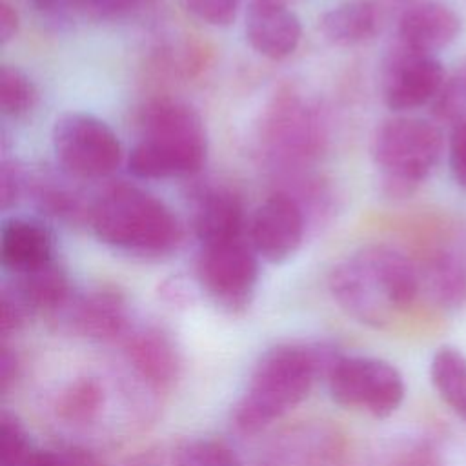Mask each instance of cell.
<instances>
[{
	"instance_id": "6da1fadb",
	"label": "cell",
	"mask_w": 466,
	"mask_h": 466,
	"mask_svg": "<svg viewBox=\"0 0 466 466\" xmlns=\"http://www.w3.org/2000/svg\"><path fill=\"white\" fill-rule=\"evenodd\" d=\"M328 286L348 315L379 328L415 302L420 275L400 249L390 244H368L333 266Z\"/></svg>"
},
{
	"instance_id": "7a4b0ae2",
	"label": "cell",
	"mask_w": 466,
	"mask_h": 466,
	"mask_svg": "<svg viewBox=\"0 0 466 466\" xmlns=\"http://www.w3.org/2000/svg\"><path fill=\"white\" fill-rule=\"evenodd\" d=\"M87 224L102 244L147 260L171 255L184 237L173 209L133 184H113L100 191L93 198Z\"/></svg>"
},
{
	"instance_id": "3957f363",
	"label": "cell",
	"mask_w": 466,
	"mask_h": 466,
	"mask_svg": "<svg viewBox=\"0 0 466 466\" xmlns=\"http://www.w3.org/2000/svg\"><path fill=\"white\" fill-rule=\"evenodd\" d=\"M208 158V131L195 107L175 98L149 100L138 116V138L127 169L142 180L197 175Z\"/></svg>"
},
{
	"instance_id": "277c9868",
	"label": "cell",
	"mask_w": 466,
	"mask_h": 466,
	"mask_svg": "<svg viewBox=\"0 0 466 466\" xmlns=\"http://www.w3.org/2000/svg\"><path fill=\"white\" fill-rule=\"evenodd\" d=\"M337 355L306 344H279L257 362L248 388L233 411V420L246 433L260 431L299 406L315 380L328 373Z\"/></svg>"
},
{
	"instance_id": "5b68a950",
	"label": "cell",
	"mask_w": 466,
	"mask_h": 466,
	"mask_svg": "<svg viewBox=\"0 0 466 466\" xmlns=\"http://www.w3.org/2000/svg\"><path fill=\"white\" fill-rule=\"evenodd\" d=\"M439 127L424 118L391 116L373 133L371 157L380 191L388 198H408L428 178L442 155Z\"/></svg>"
},
{
	"instance_id": "8992f818",
	"label": "cell",
	"mask_w": 466,
	"mask_h": 466,
	"mask_svg": "<svg viewBox=\"0 0 466 466\" xmlns=\"http://www.w3.org/2000/svg\"><path fill=\"white\" fill-rule=\"evenodd\" d=\"M258 138L268 160L286 173H297L320 157L328 142L319 107L295 87H280L262 111Z\"/></svg>"
},
{
	"instance_id": "52a82bcc",
	"label": "cell",
	"mask_w": 466,
	"mask_h": 466,
	"mask_svg": "<svg viewBox=\"0 0 466 466\" xmlns=\"http://www.w3.org/2000/svg\"><path fill=\"white\" fill-rule=\"evenodd\" d=\"M56 164L75 180H102L122 162V144L111 126L87 111H66L51 131Z\"/></svg>"
},
{
	"instance_id": "ba28073f",
	"label": "cell",
	"mask_w": 466,
	"mask_h": 466,
	"mask_svg": "<svg viewBox=\"0 0 466 466\" xmlns=\"http://www.w3.org/2000/svg\"><path fill=\"white\" fill-rule=\"evenodd\" d=\"M258 260L248 237L204 244L195 262L197 282L218 308L229 313L244 311L255 297Z\"/></svg>"
},
{
	"instance_id": "9c48e42d",
	"label": "cell",
	"mask_w": 466,
	"mask_h": 466,
	"mask_svg": "<svg viewBox=\"0 0 466 466\" xmlns=\"http://www.w3.org/2000/svg\"><path fill=\"white\" fill-rule=\"evenodd\" d=\"M326 382L331 399L384 419L404 400V380L397 368L373 357H340L331 362Z\"/></svg>"
},
{
	"instance_id": "30bf717a",
	"label": "cell",
	"mask_w": 466,
	"mask_h": 466,
	"mask_svg": "<svg viewBox=\"0 0 466 466\" xmlns=\"http://www.w3.org/2000/svg\"><path fill=\"white\" fill-rule=\"evenodd\" d=\"M444 78V67L435 55L397 42L382 62V100L395 113L417 109L433 102Z\"/></svg>"
},
{
	"instance_id": "8fae6325",
	"label": "cell",
	"mask_w": 466,
	"mask_h": 466,
	"mask_svg": "<svg viewBox=\"0 0 466 466\" xmlns=\"http://www.w3.org/2000/svg\"><path fill=\"white\" fill-rule=\"evenodd\" d=\"M308 218L300 204L284 189L266 197L248 222V240L257 255L269 264L289 260L300 248Z\"/></svg>"
},
{
	"instance_id": "7c38bea8",
	"label": "cell",
	"mask_w": 466,
	"mask_h": 466,
	"mask_svg": "<svg viewBox=\"0 0 466 466\" xmlns=\"http://www.w3.org/2000/svg\"><path fill=\"white\" fill-rule=\"evenodd\" d=\"M246 40L264 58L291 56L302 38L297 13L282 0H251L244 18Z\"/></svg>"
},
{
	"instance_id": "4fadbf2b",
	"label": "cell",
	"mask_w": 466,
	"mask_h": 466,
	"mask_svg": "<svg viewBox=\"0 0 466 466\" xmlns=\"http://www.w3.org/2000/svg\"><path fill=\"white\" fill-rule=\"evenodd\" d=\"M191 222L200 246H204L246 238L249 217L242 198L231 187L206 184L195 189Z\"/></svg>"
},
{
	"instance_id": "5bb4252c",
	"label": "cell",
	"mask_w": 466,
	"mask_h": 466,
	"mask_svg": "<svg viewBox=\"0 0 466 466\" xmlns=\"http://www.w3.org/2000/svg\"><path fill=\"white\" fill-rule=\"evenodd\" d=\"M49 226L27 215H9L0 224V262L11 275H24L56 260Z\"/></svg>"
},
{
	"instance_id": "9a60e30c",
	"label": "cell",
	"mask_w": 466,
	"mask_h": 466,
	"mask_svg": "<svg viewBox=\"0 0 466 466\" xmlns=\"http://www.w3.org/2000/svg\"><path fill=\"white\" fill-rule=\"evenodd\" d=\"M67 322L87 337L111 339L127 326V304L120 291L113 288H96L82 295H71L58 311Z\"/></svg>"
},
{
	"instance_id": "2e32d148",
	"label": "cell",
	"mask_w": 466,
	"mask_h": 466,
	"mask_svg": "<svg viewBox=\"0 0 466 466\" xmlns=\"http://www.w3.org/2000/svg\"><path fill=\"white\" fill-rule=\"evenodd\" d=\"M461 31L459 16L444 4L417 2L402 9L397 25V42L422 53H431L451 44Z\"/></svg>"
},
{
	"instance_id": "e0dca14e",
	"label": "cell",
	"mask_w": 466,
	"mask_h": 466,
	"mask_svg": "<svg viewBox=\"0 0 466 466\" xmlns=\"http://www.w3.org/2000/svg\"><path fill=\"white\" fill-rule=\"evenodd\" d=\"M126 351L140 377L155 386L169 384L178 373L175 344L158 328H140L127 335Z\"/></svg>"
},
{
	"instance_id": "ac0fdd59",
	"label": "cell",
	"mask_w": 466,
	"mask_h": 466,
	"mask_svg": "<svg viewBox=\"0 0 466 466\" xmlns=\"http://www.w3.org/2000/svg\"><path fill=\"white\" fill-rule=\"evenodd\" d=\"M319 29L333 46H360L380 29V11L373 0H346L320 16Z\"/></svg>"
},
{
	"instance_id": "d6986e66",
	"label": "cell",
	"mask_w": 466,
	"mask_h": 466,
	"mask_svg": "<svg viewBox=\"0 0 466 466\" xmlns=\"http://www.w3.org/2000/svg\"><path fill=\"white\" fill-rule=\"evenodd\" d=\"M4 289L13 295L27 313H58L71 297L69 279L56 260L35 271L13 277V282Z\"/></svg>"
},
{
	"instance_id": "ffe728a7",
	"label": "cell",
	"mask_w": 466,
	"mask_h": 466,
	"mask_svg": "<svg viewBox=\"0 0 466 466\" xmlns=\"http://www.w3.org/2000/svg\"><path fill=\"white\" fill-rule=\"evenodd\" d=\"M62 171V177L55 175H44L29 180L31 184V195L35 198L36 208L40 213H44L49 218L78 224V222H89V211L93 200H86L84 193L73 184L75 178H71Z\"/></svg>"
},
{
	"instance_id": "44dd1931",
	"label": "cell",
	"mask_w": 466,
	"mask_h": 466,
	"mask_svg": "<svg viewBox=\"0 0 466 466\" xmlns=\"http://www.w3.org/2000/svg\"><path fill=\"white\" fill-rule=\"evenodd\" d=\"M420 286L442 306H459L466 299V269L448 253H433L419 269Z\"/></svg>"
},
{
	"instance_id": "7402d4cb",
	"label": "cell",
	"mask_w": 466,
	"mask_h": 466,
	"mask_svg": "<svg viewBox=\"0 0 466 466\" xmlns=\"http://www.w3.org/2000/svg\"><path fill=\"white\" fill-rule=\"evenodd\" d=\"M430 373L444 402L466 419V357L459 350L444 346L433 355Z\"/></svg>"
},
{
	"instance_id": "603a6c76",
	"label": "cell",
	"mask_w": 466,
	"mask_h": 466,
	"mask_svg": "<svg viewBox=\"0 0 466 466\" xmlns=\"http://www.w3.org/2000/svg\"><path fill=\"white\" fill-rule=\"evenodd\" d=\"M38 98L35 82L16 66L0 67V109L2 115L20 118L27 115Z\"/></svg>"
},
{
	"instance_id": "cb8c5ba5",
	"label": "cell",
	"mask_w": 466,
	"mask_h": 466,
	"mask_svg": "<svg viewBox=\"0 0 466 466\" xmlns=\"http://www.w3.org/2000/svg\"><path fill=\"white\" fill-rule=\"evenodd\" d=\"M430 106L433 116L441 122L461 124L466 120V56L457 62L450 75H446Z\"/></svg>"
},
{
	"instance_id": "d4e9b609",
	"label": "cell",
	"mask_w": 466,
	"mask_h": 466,
	"mask_svg": "<svg viewBox=\"0 0 466 466\" xmlns=\"http://www.w3.org/2000/svg\"><path fill=\"white\" fill-rule=\"evenodd\" d=\"M102 390L95 379H80L73 382L58 402V411L67 420H89L100 408Z\"/></svg>"
},
{
	"instance_id": "484cf974",
	"label": "cell",
	"mask_w": 466,
	"mask_h": 466,
	"mask_svg": "<svg viewBox=\"0 0 466 466\" xmlns=\"http://www.w3.org/2000/svg\"><path fill=\"white\" fill-rule=\"evenodd\" d=\"M175 466H242L237 455L211 439H191L178 446Z\"/></svg>"
},
{
	"instance_id": "4316f807",
	"label": "cell",
	"mask_w": 466,
	"mask_h": 466,
	"mask_svg": "<svg viewBox=\"0 0 466 466\" xmlns=\"http://www.w3.org/2000/svg\"><path fill=\"white\" fill-rule=\"evenodd\" d=\"M33 450L22 422L13 413L4 411L0 417V466H15Z\"/></svg>"
},
{
	"instance_id": "83f0119b",
	"label": "cell",
	"mask_w": 466,
	"mask_h": 466,
	"mask_svg": "<svg viewBox=\"0 0 466 466\" xmlns=\"http://www.w3.org/2000/svg\"><path fill=\"white\" fill-rule=\"evenodd\" d=\"M184 11L213 27H228L235 22L240 0H177Z\"/></svg>"
},
{
	"instance_id": "f1b7e54d",
	"label": "cell",
	"mask_w": 466,
	"mask_h": 466,
	"mask_svg": "<svg viewBox=\"0 0 466 466\" xmlns=\"http://www.w3.org/2000/svg\"><path fill=\"white\" fill-rule=\"evenodd\" d=\"M146 0H82V13L100 22H118L137 13Z\"/></svg>"
},
{
	"instance_id": "f546056e",
	"label": "cell",
	"mask_w": 466,
	"mask_h": 466,
	"mask_svg": "<svg viewBox=\"0 0 466 466\" xmlns=\"http://www.w3.org/2000/svg\"><path fill=\"white\" fill-rule=\"evenodd\" d=\"M42 22L56 29L67 25L76 13H82V0H25Z\"/></svg>"
},
{
	"instance_id": "4dcf8cb0",
	"label": "cell",
	"mask_w": 466,
	"mask_h": 466,
	"mask_svg": "<svg viewBox=\"0 0 466 466\" xmlns=\"http://www.w3.org/2000/svg\"><path fill=\"white\" fill-rule=\"evenodd\" d=\"M27 177L22 171V167L15 162H4L0 169V202L2 209L11 208L16 204L20 195L24 193L27 186Z\"/></svg>"
},
{
	"instance_id": "1f68e13d",
	"label": "cell",
	"mask_w": 466,
	"mask_h": 466,
	"mask_svg": "<svg viewBox=\"0 0 466 466\" xmlns=\"http://www.w3.org/2000/svg\"><path fill=\"white\" fill-rule=\"evenodd\" d=\"M15 466H91V461L78 451H49L33 450Z\"/></svg>"
},
{
	"instance_id": "d6a6232c",
	"label": "cell",
	"mask_w": 466,
	"mask_h": 466,
	"mask_svg": "<svg viewBox=\"0 0 466 466\" xmlns=\"http://www.w3.org/2000/svg\"><path fill=\"white\" fill-rule=\"evenodd\" d=\"M450 169L455 182L466 187V120L457 124L450 138Z\"/></svg>"
},
{
	"instance_id": "836d02e7",
	"label": "cell",
	"mask_w": 466,
	"mask_h": 466,
	"mask_svg": "<svg viewBox=\"0 0 466 466\" xmlns=\"http://www.w3.org/2000/svg\"><path fill=\"white\" fill-rule=\"evenodd\" d=\"M18 31V13L9 0H0V44H7Z\"/></svg>"
},
{
	"instance_id": "e575fe53",
	"label": "cell",
	"mask_w": 466,
	"mask_h": 466,
	"mask_svg": "<svg viewBox=\"0 0 466 466\" xmlns=\"http://www.w3.org/2000/svg\"><path fill=\"white\" fill-rule=\"evenodd\" d=\"M16 373H18L16 357L7 348H4L2 357H0V388H2V391H5L9 388V384L16 377Z\"/></svg>"
},
{
	"instance_id": "d590c367",
	"label": "cell",
	"mask_w": 466,
	"mask_h": 466,
	"mask_svg": "<svg viewBox=\"0 0 466 466\" xmlns=\"http://www.w3.org/2000/svg\"><path fill=\"white\" fill-rule=\"evenodd\" d=\"M395 4H399V5H402L404 9L406 7H410V5H413V4H417V2H422V0H393Z\"/></svg>"
},
{
	"instance_id": "8d00e7d4",
	"label": "cell",
	"mask_w": 466,
	"mask_h": 466,
	"mask_svg": "<svg viewBox=\"0 0 466 466\" xmlns=\"http://www.w3.org/2000/svg\"><path fill=\"white\" fill-rule=\"evenodd\" d=\"M282 2H286V4H288V2H289V0H282Z\"/></svg>"
}]
</instances>
